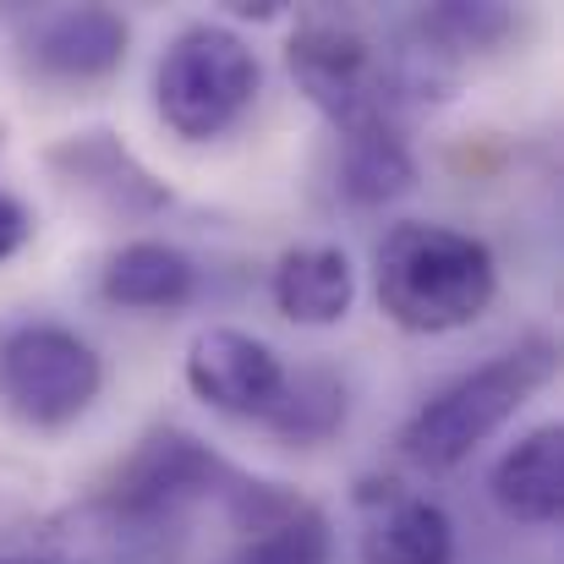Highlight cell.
<instances>
[{
  "mask_svg": "<svg viewBox=\"0 0 564 564\" xmlns=\"http://www.w3.org/2000/svg\"><path fill=\"white\" fill-rule=\"evenodd\" d=\"M416 182V160L400 138V121H373L357 132H340V165H335V187L357 208H378Z\"/></svg>",
  "mask_w": 564,
  "mask_h": 564,
  "instance_id": "obj_15",
  "label": "cell"
},
{
  "mask_svg": "<svg viewBox=\"0 0 564 564\" xmlns=\"http://www.w3.org/2000/svg\"><path fill=\"white\" fill-rule=\"evenodd\" d=\"M258 83H263V66L241 33L219 22H192L165 44L154 66V105L176 138L214 143L252 110Z\"/></svg>",
  "mask_w": 564,
  "mask_h": 564,
  "instance_id": "obj_3",
  "label": "cell"
},
{
  "mask_svg": "<svg viewBox=\"0 0 564 564\" xmlns=\"http://www.w3.org/2000/svg\"><path fill=\"white\" fill-rule=\"evenodd\" d=\"M269 296L274 307L302 324V329H329L351 313L357 302V269L340 247L329 241H313V247H291L280 252L274 274H269Z\"/></svg>",
  "mask_w": 564,
  "mask_h": 564,
  "instance_id": "obj_11",
  "label": "cell"
},
{
  "mask_svg": "<svg viewBox=\"0 0 564 564\" xmlns=\"http://www.w3.org/2000/svg\"><path fill=\"white\" fill-rule=\"evenodd\" d=\"M0 564H55V560H44V554H17V560H0Z\"/></svg>",
  "mask_w": 564,
  "mask_h": 564,
  "instance_id": "obj_18",
  "label": "cell"
},
{
  "mask_svg": "<svg viewBox=\"0 0 564 564\" xmlns=\"http://www.w3.org/2000/svg\"><path fill=\"white\" fill-rule=\"evenodd\" d=\"M28 236H33V214H28L11 192H0V263L17 258V252L28 247Z\"/></svg>",
  "mask_w": 564,
  "mask_h": 564,
  "instance_id": "obj_17",
  "label": "cell"
},
{
  "mask_svg": "<svg viewBox=\"0 0 564 564\" xmlns=\"http://www.w3.org/2000/svg\"><path fill=\"white\" fill-rule=\"evenodd\" d=\"M44 165L61 187L110 219H149L171 203V187L116 132H66L61 143H50Z\"/></svg>",
  "mask_w": 564,
  "mask_h": 564,
  "instance_id": "obj_9",
  "label": "cell"
},
{
  "mask_svg": "<svg viewBox=\"0 0 564 564\" xmlns=\"http://www.w3.org/2000/svg\"><path fill=\"white\" fill-rule=\"evenodd\" d=\"M494 505L521 527H554L564 510V433L560 422L532 427L521 444H510L488 477Z\"/></svg>",
  "mask_w": 564,
  "mask_h": 564,
  "instance_id": "obj_12",
  "label": "cell"
},
{
  "mask_svg": "<svg viewBox=\"0 0 564 564\" xmlns=\"http://www.w3.org/2000/svg\"><path fill=\"white\" fill-rule=\"evenodd\" d=\"M236 477L241 471H230L203 438H192L182 427H160L127 455V466L110 477L99 505L143 532L182 543L187 510H197L203 499H225Z\"/></svg>",
  "mask_w": 564,
  "mask_h": 564,
  "instance_id": "obj_5",
  "label": "cell"
},
{
  "mask_svg": "<svg viewBox=\"0 0 564 564\" xmlns=\"http://www.w3.org/2000/svg\"><path fill=\"white\" fill-rule=\"evenodd\" d=\"M346 416H351L346 378L335 368H296V373H285V389H280L274 411L263 416V427L285 444L313 449V444H329L346 427Z\"/></svg>",
  "mask_w": 564,
  "mask_h": 564,
  "instance_id": "obj_16",
  "label": "cell"
},
{
  "mask_svg": "<svg viewBox=\"0 0 564 564\" xmlns=\"http://www.w3.org/2000/svg\"><path fill=\"white\" fill-rule=\"evenodd\" d=\"M554 373H560V346L549 335H527L521 346H510V351L488 357L482 368L433 389L400 427V449L427 471H449L477 444H488L538 389H549Z\"/></svg>",
  "mask_w": 564,
  "mask_h": 564,
  "instance_id": "obj_2",
  "label": "cell"
},
{
  "mask_svg": "<svg viewBox=\"0 0 564 564\" xmlns=\"http://www.w3.org/2000/svg\"><path fill=\"white\" fill-rule=\"evenodd\" d=\"M0 138H6V132H0Z\"/></svg>",
  "mask_w": 564,
  "mask_h": 564,
  "instance_id": "obj_19",
  "label": "cell"
},
{
  "mask_svg": "<svg viewBox=\"0 0 564 564\" xmlns=\"http://www.w3.org/2000/svg\"><path fill=\"white\" fill-rule=\"evenodd\" d=\"M285 362L269 340L247 335V329H230V324H214L203 329L187 346V383L192 394L219 411V416H236V422H258L274 411L280 389H285Z\"/></svg>",
  "mask_w": 564,
  "mask_h": 564,
  "instance_id": "obj_7",
  "label": "cell"
},
{
  "mask_svg": "<svg viewBox=\"0 0 564 564\" xmlns=\"http://www.w3.org/2000/svg\"><path fill=\"white\" fill-rule=\"evenodd\" d=\"M105 389L99 351L66 324H11L0 335V400L28 427H72Z\"/></svg>",
  "mask_w": 564,
  "mask_h": 564,
  "instance_id": "obj_6",
  "label": "cell"
},
{
  "mask_svg": "<svg viewBox=\"0 0 564 564\" xmlns=\"http://www.w3.org/2000/svg\"><path fill=\"white\" fill-rule=\"evenodd\" d=\"M362 564H455V521L416 494H383L362 532Z\"/></svg>",
  "mask_w": 564,
  "mask_h": 564,
  "instance_id": "obj_14",
  "label": "cell"
},
{
  "mask_svg": "<svg viewBox=\"0 0 564 564\" xmlns=\"http://www.w3.org/2000/svg\"><path fill=\"white\" fill-rule=\"evenodd\" d=\"M105 302L132 307V313H176L197 296V263L171 241H127L105 258L99 274Z\"/></svg>",
  "mask_w": 564,
  "mask_h": 564,
  "instance_id": "obj_13",
  "label": "cell"
},
{
  "mask_svg": "<svg viewBox=\"0 0 564 564\" xmlns=\"http://www.w3.org/2000/svg\"><path fill=\"white\" fill-rule=\"evenodd\" d=\"M219 505L230 510V521L241 532L236 564H329L335 554L329 516L280 482L236 477Z\"/></svg>",
  "mask_w": 564,
  "mask_h": 564,
  "instance_id": "obj_8",
  "label": "cell"
},
{
  "mask_svg": "<svg viewBox=\"0 0 564 564\" xmlns=\"http://www.w3.org/2000/svg\"><path fill=\"white\" fill-rule=\"evenodd\" d=\"M132 28L110 6H50L22 22V61L50 83H99L127 61Z\"/></svg>",
  "mask_w": 564,
  "mask_h": 564,
  "instance_id": "obj_10",
  "label": "cell"
},
{
  "mask_svg": "<svg viewBox=\"0 0 564 564\" xmlns=\"http://www.w3.org/2000/svg\"><path fill=\"white\" fill-rule=\"evenodd\" d=\"M291 77L296 88L335 121V132H357L373 121H394V99H400V77L389 66V55L357 22H335V17H307L291 44H285Z\"/></svg>",
  "mask_w": 564,
  "mask_h": 564,
  "instance_id": "obj_4",
  "label": "cell"
},
{
  "mask_svg": "<svg viewBox=\"0 0 564 564\" xmlns=\"http://www.w3.org/2000/svg\"><path fill=\"white\" fill-rule=\"evenodd\" d=\"M373 291L383 318L405 335H449L494 307L499 263L494 247L471 230L400 219L373 252Z\"/></svg>",
  "mask_w": 564,
  "mask_h": 564,
  "instance_id": "obj_1",
  "label": "cell"
}]
</instances>
